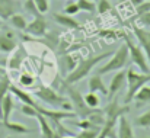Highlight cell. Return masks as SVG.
<instances>
[{
	"label": "cell",
	"instance_id": "1",
	"mask_svg": "<svg viewBox=\"0 0 150 138\" xmlns=\"http://www.w3.org/2000/svg\"><path fill=\"white\" fill-rule=\"evenodd\" d=\"M114 52L112 51H108V52H102V54H98V55H89L86 58H83L82 61H79L76 64V67L67 74L66 77V82L67 84H74V83H79L80 80H83L100 61L109 58Z\"/></svg>",
	"mask_w": 150,
	"mask_h": 138
},
{
	"label": "cell",
	"instance_id": "2",
	"mask_svg": "<svg viewBox=\"0 0 150 138\" xmlns=\"http://www.w3.org/2000/svg\"><path fill=\"white\" fill-rule=\"evenodd\" d=\"M128 60H130V54H128V48L124 44L118 46V49L109 57V60L96 70V74L103 76V74H108V73H114V71H120L122 70L127 64H128Z\"/></svg>",
	"mask_w": 150,
	"mask_h": 138
},
{
	"label": "cell",
	"instance_id": "3",
	"mask_svg": "<svg viewBox=\"0 0 150 138\" xmlns=\"http://www.w3.org/2000/svg\"><path fill=\"white\" fill-rule=\"evenodd\" d=\"M149 82H150V73L136 71L133 67H130L127 70V93H125L124 103L128 105L130 102H133L136 93L139 92L144 84H147Z\"/></svg>",
	"mask_w": 150,
	"mask_h": 138
},
{
	"label": "cell",
	"instance_id": "4",
	"mask_svg": "<svg viewBox=\"0 0 150 138\" xmlns=\"http://www.w3.org/2000/svg\"><path fill=\"white\" fill-rule=\"evenodd\" d=\"M34 96H37L40 100H42L44 103L50 105L52 108H61L63 111H73V106L70 103V100H67V97L58 94L54 89L47 87V86H40L35 92ZM74 112V111H73ZM76 113V112H74Z\"/></svg>",
	"mask_w": 150,
	"mask_h": 138
},
{
	"label": "cell",
	"instance_id": "5",
	"mask_svg": "<svg viewBox=\"0 0 150 138\" xmlns=\"http://www.w3.org/2000/svg\"><path fill=\"white\" fill-rule=\"evenodd\" d=\"M63 87H64V90H66L67 96H69V100H70V103H71V106H73V111L76 112V115H77L79 118H88L92 112L96 111V109L89 108V106L85 103L83 94L79 92L73 84H67V83H64Z\"/></svg>",
	"mask_w": 150,
	"mask_h": 138
},
{
	"label": "cell",
	"instance_id": "6",
	"mask_svg": "<svg viewBox=\"0 0 150 138\" xmlns=\"http://www.w3.org/2000/svg\"><path fill=\"white\" fill-rule=\"evenodd\" d=\"M125 45L128 48V54H130V60L133 61L134 65H137V68L143 73H150V65L149 61L146 58L144 51L142 49V46L137 45L136 42H133V39L130 37L125 35Z\"/></svg>",
	"mask_w": 150,
	"mask_h": 138
},
{
	"label": "cell",
	"instance_id": "7",
	"mask_svg": "<svg viewBox=\"0 0 150 138\" xmlns=\"http://www.w3.org/2000/svg\"><path fill=\"white\" fill-rule=\"evenodd\" d=\"M19 45V41L16 35L7 29V28H0V52L1 54H12Z\"/></svg>",
	"mask_w": 150,
	"mask_h": 138
},
{
	"label": "cell",
	"instance_id": "8",
	"mask_svg": "<svg viewBox=\"0 0 150 138\" xmlns=\"http://www.w3.org/2000/svg\"><path fill=\"white\" fill-rule=\"evenodd\" d=\"M37 111L45 116L50 122H61L64 119H73L76 118L77 115L73 112V111H60V109H47V108H41L40 105L37 106Z\"/></svg>",
	"mask_w": 150,
	"mask_h": 138
},
{
	"label": "cell",
	"instance_id": "9",
	"mask_svg": "<svg viewBox=\"0 0 150 138\" xmlns=\"http://www.w3.org/2000/svg\"><path fill=\"white\" fill-rule=\"evenodd\" d=\"M111 102L105 106V109H103V115H105V118L106 119H114V121H118L120 119V116H122V115H127L128 112H130V108L124 103V106H121L120 103H118V99L117 97H114V100L112 99H109Z\"/></svg>",
	"mask_w": 150,
	"mask_h": 138
},
{
	"label": "cell",
	"instance_id": "10",
	"mask_svg": "<svg viewBox=\"0 0 150 138\" xmlns=\"http://www.w3.org/2000/svg\"><path fill=\"white\" fill-rule=\"evenodd\" d=\"M133 34L139 42V45L142 46V49L146 54V58L149 61L150 65V31L144 28H139V26H133Z\"/></svg>",
	"mask_w": 150,
	"mask_h": 138
},
{
	"label": "cell",
	"instance_id": "11",
	"mask_svg": "<svg viewBox=\"0 0 150 138\" xmlns=\"http://www.w3.org/2000/svg\"><path fill=\"white\" fill-rule=\"evenodd\" d=\"M47 20L44 19V15L42 16H38V18H34L32 22L28 23L25 32L29 34V35H34V37H44L47 34Z\"/></svg>",
	"mask_w": 150,
	"mask_h": 138
},
{
	"label": "cell",
	"instance_id": "12",
	"mask_svg": "<svg viewBox=\"0 0 150 138\" xmlns=\"http://www.w3.org/2000/svg\"><path fill=\"white\" fill-rule=\"evenodd\" d=\"M127 82V71L120 70L117 74H114V77L109 82V87H108V99H112L117 93L120 92Z\"/></svg>",
	"mask_w": 150,
	"mask_h": 138
},
{
	"label": "cell",
	"instance_id": "13",
	"mask_svg": "<svg viewBox=\"0 0 150 138\" xmlns=\"http://www.w3.org/2000/svg\"><path fill=\"white\" fill-rule=\"evenodd\" d=\"M26 57H28V52L23 48V45H18V48L12 52V55H10V58L7 61V68L12 70V71L19 70L21 65H22V63L26 60Z\"/></svg>",
	"mask_w": 150,
	"mask_h": 138
},
{
	"label": "cell",
	"instance_id": "14",
	"mask_svg": "<svg viewBox=\"0 0 150 138\" xmlns=\"http://www.w3.org/2000/svg\"><path fill=\"white\" fill-rule=\"evenodd\" d=\"M19 9L21 3L18 0H0V20H7Z\"/></svg>",
	"mask_w": 150,
	"mask_h": 138
},
{
	"label": "cell",
	"instance_id": "15",
	"mask_svg": "<svg viewBox=\"0 0 150 138\" xmlns=\"http://www.w3.org/2000/svg\"><path fill=\"white\" fill-rule=\"evenodd\" d=\"M15 109V100H13V94L7 93L3 100H1V106H0V121L1 122H7L10 119V115Z\"/></svg>",
	"mask_w": 150,
	"mask_h": 138
},
{
	"label": "cell",
	"instance_id": "16",
	"mask_svg": "<svg viewBox=\"0 0 150 138\" xmlns=\"http://www.w3.org/2000/svg\"><path fill=\"white\" fill-rule=\"evenodd\" d=\"M52 19L60 25V26H64L67 29H79L80 28V23L70 15H66V13H52Z\"/></svg>",
	"mask_w": 150,
	"mask_h": 138
},
{
	"label": "cell",
	"instance_id": "17",
	"mask_svg": "<svg viewBox=\"0 0 150 138\" xmlns=\"http://www.w3.org/2000/svg\"><path fill=\"white\" fill-rule=\"evenodd\" d=\"M117 138H136L134 137V130H133V125L130 124L128 118L125 115L120 116L118 119V134Z\"/></svg>",
	"mask_w": 150,
	"mask_h": 138
},
{
	"label": "cell",
	"instance_id": "18",
	"mask_svg": "<svg viewBox=\"0 0 150 138\" xmlns=\"http://www.w3.org/2000/svg\"><path fill=\"white\" fill-rule=\"evenodd\" d=\"M37 121H38V125H40V132H41V138H60L52 130L51 124L48 122V119L45 116H42L40 112L37 113Z\"/></svg>",
	"mask_w": 150,
	"mask_h": 138
},
{
	"label": "cell",
	"instance_id": "19",
	"mask_svg": "<svg viewBox=\"0 0 150 138\" xmlns=\"http://www.w3.org/2000/svg\"><path fill=\"white\" fill-rule=\"evenodd\" d=\"M88 89H89V92H99L102 93L103 96H108V87H106V84L103 83V80H102V76L99 74H93L91 79H89V82H88Z\"/></svg>",
	"mask_w": 150,
	"mask_h": 138
},
{
	"label": "cell",
	"instance_id": "20",
	"mask_svg": "<svg viewBox=\"0 0 150 138\" xmlns=\"http://www.w3.org/2000/svg\"><path fill=\"white\" fill-rule=\"evenodd\" d=\"M10 93H12L18 100H21V102H22V103H25V105H29V106H34V108H37V106H38V105L35 103V100H34L32 94H29L28 92L22 90L21 87H18V86H15V84H12V86H10Z\"/></svg>",
	"mask_w": 150,
	"mask_h": 138
},
{
	"label": "cell",
	"instance_id": "21",
	"mask_svg": "<svg viewBox=\"0 0 150 138\" xmlns=\"http://www.w3.org/2000/svg\"><path fill=\"white\" fill-rule=\"evenodd\" d=\"M0 127L7 130V131H10V132H15V134H29L31 132V130L28 127H25L22 124H18V122H10V121L0 122Z\"/></svg>",
	"mask_w": 150,
	"mask_h": 138
},
{
	"label": "cell",
	"instance_id": "22",
	"mask_svg": "<svg viewBox=\"0 0 150 138\" xmlns=\"http://www.w3.org/2000/svg\"><path fill=\"white\" fill-rule=\"evenodd\" d=\"M7 20H9V23H10L15 29H18V31H21V32H25V29H26V26H28L26 18H25L23 15H21V13L12 15Z\"/></svg>",
	"mask_w": 150,
	"mask_h": 138
},
{
	"label": "cell",
	"instance_id": "23",
	"mask_svg": "<svg viewBox=\"0 0 150 138\" xmlns=\"http://www.w3.org/2000/svg\"><path fill=\"white\" fill-rule=\"evenodd\" d=\"M133 100H136V105H137V106H142V105L149 103L150 102V86L144 84L139 92L136 93V96H134Z\"/></svg>",
	"mask_w": 150,
	"mask_h": 138
},
{
	"label": "cell",
	"instance_id": "24",
	"mask_svg": "<svg viewBox=\"0 0 150 138\" xmlns=\"http://www.w3.org/2000/svg\"><path fill=\"white\" fill-rule=\"evenodd\" d=\"M133 127H136V128H150V109L143 112L142 115H139L134 119Z\"/></svg>",
	"mask_w": 150,
	"mask_h": 138
},
{
	"label": "cell",
	"instance_id": "25",
	"mask_svg": "<svg viewBox=\"0 0 150 138\" xmlns=\"http://www.w3.org/2000/svg\"><path fill=\"white\" fill-rule=\"evenodd\" d=\"M10 86H12V82H10L7 73H6L4 76L0 77V106H1V100H3V97L10 92Z\"/></svg>",
	"mask_w": 150,
	"mask_h": 138
},
{
	"label": "cell",
	"instance_id": "26",
	"mask_svg": "<svg viewBox=\"0 0 150 138\" xmlns=\"http://www.w3.org/2000/svg\"><path fill=\"white\" fill-rule=\"evenodd\" d=\"M83 99H85V103H86L89 108H92V109H98V108H99L100 99L96 93H93V92L86 93V94H83Z\"/></svg>",
	"mask_w": 150,
	"mask_h": 138
},
{
	"label": "cell",
	"instance_id": "27",
	"mask_svg": "<svg viewBox=\"0 0 150 138\" xmlns=\"http://www.w3.org/2000/svg\"><path fill=\"white\" fill-rule=\"evenodd\" d=\"M76 3L79 6V10L89 12V13H93L96 10V1L93 0H77Z\"/></svg>",
	"mask_w": 150,
	"mask_h": 138
},
{
	"label": "cell",
	"instance_id": "28",
	"mask_svg": "<svg viewBox=\"0 0 150 138\" xmlns=\"http://www.w3.org/2000/svg\"><path fill=\"white\" fill-rule=\"evenodd\" d=\"M23 10H25L26 13L32 15L34 18L42 16V13H40V10H38V7H37V4H35L34 0H25V3H23Z\"/></svg>",
	"mask_w": 150,
	"mask_h": 138
},
{
	"label": "cell",
	"instance_id": "29",
	"mask_svg": "<svg viewBox=\"0 0 150 138\" xmlns=\"http://www.w3.org/2000/svg\"><path fill=\"white\" fill-rule=\"evenodd\" d=\"M111 9H112V3L109 0H98L96 1V12L99 15H105Z\"/></svg>",
	"mask_w": 150,
	"mask_h": 138
},
{
	"label": "cell",
	"instance_id": "30",
	"mask_svg": "<svg viewBox=\"0 0 150 138\" xmlns=\"http://www.w3.org/2000/svg\"><path fill=\"white\" fill-rule=\"evenodd\" d=\"M34 83H35V79H34L31 74H28V73L21 74V77H19V84H21V86L31 87V86H34Z\"/></svg>",
	"mask_w": 150,
	"mask_h": 138
},
{
	"label": "cell",
	"instance_id": "31",
	"mask_svg": "<svg viewBox=\"0 0 150 138\" xmlns=\"http://www.w3.org/2000/svg\"><path fill=\"white\" fill-rule=\"evenodd\" d=\"M21 113H23L25 116H29V118H35L37 116V113H38V111H37V108H34V106H29V105H25V103H22V106H21Z\"/></svg>",
	"mask_w": 150,
	"mask_h": 138
},
{
	"label": "cell",
	"instance_id": "32",
	"mask_svg": "<svg viewBox=\"0 0 150 138\" xmlns=\"http://www.w3.org/2000/svg\"><path fill=\"white\" fill-rule=\"evenodd\" d=\"M99 130H80V132L74 138H98Z\"/></svg>",
	"mask_w": 150,
	"mask_h": 138
},
{
	"label": "cell",
	"instance_id": "33",
	"mask_svg": "<svg viewBox=\"0 0 150 138\" xmlns=\"http://www.w3.org/2000/svg\"><path fill=\"white\" fill-rule=\"evenodd\" d=\"M63 13L70 15V16L77 15V13H79V6H77V3H76V1H70V3H67V4L64 6V9H63Z\"/></svg>",
	"mask_w": 150,
	"mask_h": 138
},
{
	"label": "cell",
	"instance_id": "34",
	"mask_svg": "<svg viewBox=\"0 0 150 138\" xmlns=\"http://www.w3.org/2000/svg\"><path fill=\"white\" fill-rule=\"evenodd\" d=\"M35 1V4H37V7H38V10H40V13H47L48 10H50V3H48V0H34Z\"/></svg>",
	"mask_w": 150,
	"mask_h": 138
},
{
	"label": "cell",
	"instance_id": "35",
	"mask_svg": "<svg viewBox=\"0 0 150 138\" xmlns=\"http://www.w3.org/2000/svg\"><path fill=\"white\" fill-rule=\"evenodd\" d=\"M136 7H137V18H139V16H142V15L150 12V1H142V3H140L139 6H136Z\"/></svg>",
	"mask_w": 150,
	"mask_h": 138
},
{
	"label": "cell",
	"instance_id": "36",
	"mask_svg": "<svg viewBox=\"0 0 150 138\" xmlns=\"http://www.w3.org/2000/svg\"><path fill=\"white\" fill-rule=\"evenodd\" d=\"M137 20H139V23L143 25V26H150V12L144 13V15H142V16H139Z\"/></svg>",
	"mask_w": 150,
	"mask_h": 138
},
{
	"label": "cell",
	"instance_id": "37",
	"mask_svg": "<svg viewBox=\"0 0 150 138\" xmlns=\"http://www.w3.org/2000/svg\"><path fill=\"white\" fill-rule=\"evenodd\" d=\"M64 60H66V64H67V70H69V73H70V71L76 67V64H77V63L73 60V57H71V55H66V57H64Z\"/></svg>",
	"mask_w": 150,
	"mask_h": 138
},
{
	"label": "cell",
	"instance_id": "38",
	"mask_svg": "<svg viewBox=\"0 0 150 138\" xmlns=\"http://www.w3.org/2000/svg\"><path fill=\"white\" fill-rule=\"evenodd\" d=\"M4 74H6V68H4L3 65H0V77L4 76Z\"/></svg>",
	"mask_w": 150,
	"mask_h": 138
},
{
	"label": "cell",
	"instance_id": "39",
	"mask_svg": "<svg viewBox=\"0 0 150 138\" xmlns=\"http://www.w3.org/2000/svg\"><path fill=\"white\" fill-rule=\"evenodd\" d=\"M61 138H74V135L73 137H61Z\"/></svg>",
	"mask_w": 150,
	"mask_h": 138
},
{
	"label": "cell",
	"instance_id": "40",
	"mask_svg": "<svg viewBox=\"0 0 150 138\" xmlns=\"http://www.w3.org/2000/svg\"><path fill=\"white\" fill-rule=\"evenodd\" d=\"M1 26H3V25H1V22H0V28H1Z\"/></svg>",
	"mask_w": 150,
	"mask_h": 138
},
{
	"label": "cell",
	"instance_id": "41",
	"mask_svg": "<svg viewBox=\"0 0 150 138\" xmlns=\"http://www.w3.org/2000/svg\"><path fill=\"white\" fill-rule=\"evenodd\" d=\"M144 1H150V0H144Z\"/></svg>",
	"mask_w": 150,
	"mask_h": 138
},
{
	"label": "cell",
	"instance_id": "42",
	"mask_svg": "<svg viewBox=\"0 0 150 138\" xmlns=\"http://www.w3.org/2000/svg\"><path fill=\"white\" fill-rule=\"evenodd\" d=\"M93 1H98V0H93Z\"/></svg>",
	"mask_w": 150,
	"mask_h": 138
},
{
	"label": "cell",
	"instance_id": "43",
	"mask_svg": "<svg viewBox=\"0 0 150 138\" xmlns=\"http://www.w3.org/2000/svg\"><path fill=\"white\" fill-rule=\"evenodd\" d=\"M146 138H150V137H146Z\"/></svg>",
	"mask_w": 150,
	"mask_h": 138
}]
</instances>
